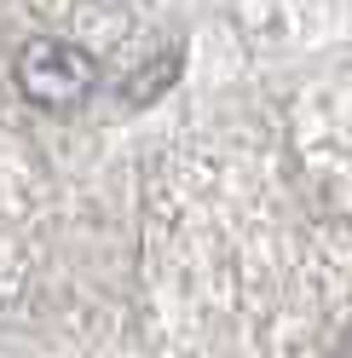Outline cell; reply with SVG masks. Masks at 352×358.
<instances>
[{
    "instance_id": "obj_1",
    "label": "cell",
    "mask_w": 352,
    "mask_h": 358,
    "mask_svg": "<svg viewBox=\"0 0 352 358\" xmlns=\"http://www.w3.org/2000/svg\"><path fill=\"white\" fill-rule=\"evenodd\" d=\"M12 76H17V93L41 110H75L98 93V58L87 47H75V41H58V35L24 41Z\"/></svg>"
}]
</instances>
